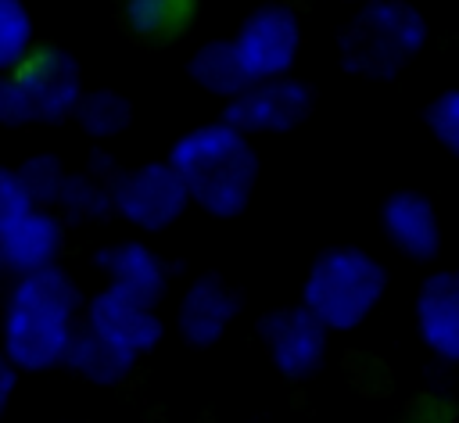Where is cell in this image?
Returning <instances> with one entry per match:
<instances>
[{
  "label": "cell",
  "mask_w": 459,
  "mask_h": 423,
  "mask_svg": "<svg viewBox=\"0 0 459 423\" xmlns=\"http://www.w3.org/2000/svg\"><path fill=\"white\" fill-rule=\"evenodd\" d=\"M79 319L82 290L61 265L14 276L0 312V351L18 373H47L65 362Z\"/></svg>",
  "instance_id": "1"
},
{
  "label": "cell",
  "mask_w": 459,
  "mask_h": 423,
  "mask_svg": "<svg viewBox=\"0 0 459 423\" xmlns=\"http://www.w3.org/2000/svg\"><path fill=\"white\" fill-rule=\"evenodd\" d=\"M165 161L179 176L186 201L212 219H237L258 183L255 143L222 118L186 129L169 147Z\"/></svg>",
  "instance_id": "2"
},
{
  "label": "cell",
  "mask_w": 459,
  "mask_h": 423,
  "mask_svg": "<svg viewBox=\"0 0 459 423\" xmlns=\"http://www.w3.org/2000/svg\"><path fill=\"white\" fill-rule=\"evenodd\" d=\"M387 294V269L377 255L355 244H337L316 255L301 280V308L326 333L359 330Z\"/></svg>",
  "instance_id": "3"
},
{
  "label": "cell",
  "mask_w": 459,
  "mask_h": 423,
  "mask_svg": "<svg viewBox=\"0 0 459 423\" xmlns=\"http://www.w3.org/2000/svg\"><path fill=\"white\" fill-rule=\"evenodd\" d=\"M430 25L409 0H362L341 29V65L362 79H394L427 43Z\"/></svg>",
  "instance_id": "4"
},
{
  "label": "cell",
  "mask_w": 459,
  "mask_h": 423,
  "mask_svg": "<svg viewBox=\"0 0 459 423\" xmlns=\"http://www.w3.org/2000/svg\"><path fill=\"white\" fill-rule=\"evenodd\" d=\"M247 82L290 75L301 54V22L290 4H258L230 39Z\"/></svg>",
  "instance_id": "5"
},
{
  "label": "cell",
  "mask_w": 459,
  "mask_h": 423,
  "mask_svg": "<svg viewBox=\"0 0 459 423\" xmlns=\"http://www.w3.org/2000/svg\"><path fill=\"white\" fill-rule=\"evenodd\" d=\"M190 208L179 176L169 161H143L111 179V212L140 233H161Z\"/></svg>",
  "instance_id": "6"
},
{
  "label": "cell",
  "mask_w": 459,
  "mask_h": 423,
  "mask_svg": "<svg viewBox=\"0 0 459 423\" xmlns=\"http://www.w3.org/2000/svg\"><path fill=\"white\" fill-rule=\"evenodd\" d=\"M308 111H312V86L294 75H276V79L247 82L237 97H230L222 122L251 140V136L290 133L308 118Z\"/></svg>",
  "instance_id": "7"
},
{
  "label": "cell",
  "mask_w": 459,
  "mask_h": 423,
  "mask_svg": "<svg viewBox=\"0 0 459 423\" xmlns=\"http://www.w3.org/2000/svg\"><path fill=\"white\" fill-rule=\"evenodd\" d=\"M11 75H14V82L25 97V108H29L32 122L72 118V111L82 97L79 61L61 47H32Z\"/></svg>",
  "instance_id": "8"
},
{
  "label": "cell",
  "mask_w": 459,
  "mask_h": 423,
  "mask_svg": "<svg viewBox=\"0 0 459 423\" xmlns=\"http://www.w3.org/2000/svg\"><path fill=\"white\" fill-rule=\"evenodd\" d=\"M258 341L276 373L290 380L312 376L330 348V333L301 305H276L258 319Z\"/></svg>",
  "instance_id": "9"
},
{
  "label": "cell",
  "mask_w": 459,
  "mask_h": 423,
  "mask_svg": "<svg viewBox=\"0 0 459 423\" xmlns=\"http://www.w3.org/2000/svg\"><path fill=\"white\" fill-rule=\"evenodd\" d=\"M79 323L133 358L154 351L165 333V323L154 305H143L115 287H100L97 294H90V301H82Z\"/></svg>",
  "instance_id": "10"
},
{
  "label": "cell",
  "mask_w": 459,
  "mask_h": 423,
  "mask_svg": "<svg viewBox=\"0 0 459 423\" xmlns=\"http://www.w3.org/2000/svg\"><path fill=\"white\" fill-rule=\"evenodd\" d=\"M240 315V294L215 272L194 276L176 305V330L194 348H212Z\"/></svg>",
  "instance_id": "11"
},
{
  "label": "cell",
  "mask_w": 459,
  "mask_h": 423,
  "mask_svg": "<svg viewBox=\"0 0 459 423\" xmlns=\"http://www.w3.org/2000/svg\"><path fill=\"white\" fill-rule=\"evenodd\" d=\"M65 247V219L54 208H29L0 233V269L4 276H25L57 265Z\"/></svg>",
  "instance_id": "12"
},
{
  "label": "cell",
  "mask_w": 459,
  "mask_h": 423,
  "mask_svg": "<svg viewBox=\"0 0 459 423\" xmlns=\"http://www.w3.org/2000/svg\"><path fill=\"white\" fill-rule=\"evenodd\" d=\"M97 269L104 276V287H115L143 305H154L165 298L169 287V265L165 258L143 244V240H118L97 251Z\"/></svg>",
  "instance_id": "13"
},
{
  "label": "cell",
  "mask_w": 459,
  "mask_h": 423,
  "mask_svg": "<svg viewBox=\"0 0 459 423\" xmlns=\"http://www.w3.org/2000/svg\"><path fill=\"white\" fill-rule=\"evenodd\" d=\"M384 237L394 251L412 262H430L441 251V219L427 194L420 190H394L380 208Z\"/></svg>",
  "instance_id": "14"
},
{
  "label": "cell",
  "mask_w": 459,
  "mask_h": 423,
  "mask_svg": "<svg viewBox=\"0 0 459 423\" xmlns=\"http://www.w3.org/2000/svg\"><path fill=\"white\" fill-rule=\"evenodd\" d=\"M416 333L441 362L459 358V276L434 269L416 290Z\"/></svg>",
  "instance_id": "15"
},
{
  "label": "cell",
  "mask_w": 459,
  "mask_h": 423,
  "mask_svg": "<svg viewBox=\"0 0 459 423\" xmlns=\"http://www.w3.org/2000/svg\"><path fill=\"white\" fill-rule=\"evenodd\" d=\"M115 176H118V168L111 165V158L104 151H97V158L82 172L65 176V186L57 194L54 212L61 219H75V222L104 219L111 212V179Z\"/></svg>",
  "instance_id": "16"
},
{
  "label": "cell",
  "mask_w": 459,
  "mask_h": 423,
  "mask_svg": "<svg viewBox=\"0 0 459 423\" xmlns=\"http://www.w3.org/2000/svg\"><path fill=\"white\" fill-rule=\"evenodd\" d=\"M61 366H68L72 373H79V376L90 380V384L111 387V384H118V380H126V376L133 373L136 358L126 355L122 348L108 344L104 337H97L93 330H86V326L79 323V330H75V337H72V344H68Z\"/></svg>",
  "instance_id": "17"
},
{
  "label": "cell",
  "mask_w": 459,
  "mask_h": 423,
  "mask_svg": "<svg viewBox=\"0 0 459 423\" xmlns=\"http://www.w3.org/2000/svg\"><path fill=\"white\" fill-rule=\"evenodd\" d=\"M190 79L201 90H208L215 97H226V100L237 97L247 86V75H244L237 54H233L230 39H212V43L197 47L194 57H190Z\"/></svg>",
  "instance_id": "18"
},
{
  "label": "cell",
  "mask_w": 459,
  "mask_h": 423,
  "mask_svg": "<svg viewBox=\"0 0 459 423\" xmlns=\"http://www.w3.org/2000/svg\"><path fill=\"white\" fill-rule=\"evenodd\" d=\"M72 118L79 122V129L86 136H93V140H115L118 133H126V125L133 118V104L118 90L97 86V90H82Z\"/></svg>",
  "instance_id": "19"
},
{
  "label": "cell",
  "mask_w": 459,
  "mask_h": 423,
  "mask_svg": "<svg viewBox=\"0 0 459 423\" xmlns=\"http://www.w3.org/2000/svg\"><path fill=\"white\" fill-rule=\"evenodd\" d=\"M194 11V0H122V14L136 36L158 39L179 32Z\"/></svg>",
  "instance_id": "20"
},
{
  "label": "cell",
  "mask_w": 459,
  "mask_h": 423,
  "mask_svg": "<svg viewBox=\"0 0 459 423\" xmlns=\"http://www.w3.org/2000/svg\"><path fill=\"white\" fill-rule=\"evenodd\" d=\"M36 47V25L25 0H0V75L14 72Z\"/></svg>",
  "instance_id": "21"
},
{
  "label": "cell",
  "mask_w": 459,
  "mask_h": 423,
  "mask_svg": "<svg viewBox=\"0 0 459 423\" xmlns=\"http://www.w3.org/2000/svg\"><path fill=\"white\" fill-rule=\"evenodd\" d=\"M14 172H18L25 194H29V201L36 208H54L57 204V194L65 186V176H68V168L61 165L57 154H32Z\"/></svg>",
  "instance_id": "22"
},
{
  "label": "cell",
  "mask_w": 459,
  "mask_h": 423,
  "mask_svg": "<svg viewBox=\"0 0 459 423\" xmlns=\"http://www.w3.org/2000/svg\"><path fill=\"white\" fill-rule=\"evenodd\" d=\"M423 118H427L430 136H434L448 154H459V90H452V86L441 90V93L427 104Z\"/></svg>",
  "instance_id": "23"
},
{
  "label": "cell",
  "mask_w": 459,
  "mask_h": 423,
  "mask_svg": "<svg viewBox=\"0 0 459 423\" xmlns=\"http://www.w3.org/2000/svg\"><path fill=\"white\" fill-rule=\"evenodd\" d=\"M29 208H36V204L29 201V194H25L22 179H18V172L7 168V165H0V233H4L14 219H22Z\"/></svg>",
  "instance_id": "24"
},
{
  "label": "cell",
  "mask_w": 459,
  "mask_h": 423,
  "mask_svg": "<svg viewBox=\"0 0 459 423\" xmlns=\"http://www.w3.org/2000/svg\"><path fill=\"white\" fill-rule=\"evenodd\" d=\"M29 122L32 118H29V108H25V97H22L18 82H14V75L11 72L0 75V125L4 129H22Z\"/></svg>",
  "instance_id": "25"
},
{
  "label": "cell",
  "mask_w": 459,
  "mask_h": 423,
  "mask_svg": "<svg viewBox=\"0 0 459 423\" xmlns=\"http://www.w3.org/2000/svg\"><path fill=\"white\" fill-rule=\"evenodd\" d=\"M14 387H18V369L4 358V351H0V419H4V412H7V405H11V398H14Z\"/></svg>",
  "instance_id": "26"
},
{
  "label": "cell",
  "mask_w": 459,
  "mask_h": 423,
  "mask_svg": "<svg viewBox=\"0 0 459 423\" xmlns=\"http://www.w3.org/2000/svg\"><path fill=\"white\" fill-rule=\"evenodd\" d=\"M344 4H362V0H344Z\"/></svg>",
  "instance_id": "27"
},
{
  "label": "cell",
  "mask_w": 459,
  "mask_h": 423,
  "mask_svg": "<svg viewBox=\"0 0 459 423\" xmlns=\"http://www.w3.org/2000/svg\"><path fill=\"white\" fill-rule=\"evenodd\" d=\"M0 280H4V269H0Z\"/></svg>",
  "instance_id": "28"
}]
</instances>
